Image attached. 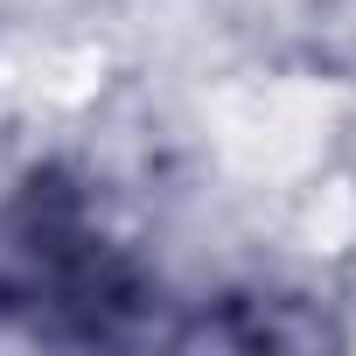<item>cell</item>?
<instances>
[{"mask_svg":"<svg viewBox=\"0 0 356 356\" xmlns=\"http://www.w3.org/2000/svg\"><path fill=\"white\" fill-rule=\"evenodd\" d=\"M147 286L133 280L126 259L91 231L84 203L63 189H29L15 210H0V307L22 314L35 335H77V342H112L133 328Z\"/></svg>","mask_w":356,"mask_h":356,"instance_id":"1","label":"cell"}]
</instances>
